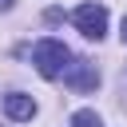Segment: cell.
<instances>
[{"instance_id":"5b68a950","label":"cell","mask_w":127,"mask_h":127,"mask_svg":"<svg viewBox=\"0 0 127 127\" xmlns=\"http://www.w3.org/2000/svg\"><path fill=\"white\" fill-rule=\"evenodd\" d=\"M71 127H99V115L83 107V111H75V115H71Z\"/></svg>"},{"instance_id":"277c9868","label":"cell","mask_w":127,"mask_h":127,"mask_svg":"<svg viewBox=\"0 0 127 127\" xmlns=\"http://www.w3.org/2000/svg\"><path fill=\"white\" fill-rule=\"evenodd\" d=\"M4 111H8V119L24 123V119H32V115H36V99H32V95H24V91H12V95H4Z\"/></svg>"},{"instance_id":"6da1fadb","label":"cell","mask_w":127,"mask_h":127,"mask_svg":"<svg viewBox=\"0 0 127 127\" xmlns=\"http://www.w3.org/2000/svg\"><path fill=\"white\" fill-rule=\"evenodd\" d=\"M32 64H36V71L44 75V79H60V75H67V67H71V52H67V44L64 40H40L36 48H32Z\"/></svg>"},{"instance_id":"8992f818","label":"cell","mask_w":127,"mask_h":127,"mask_svg":"<svg viewBox=\"0 0 127 127\" xmlns=\"http://www.w3.org/2000/svg\"><path fill=\"white\" fill-rule=\"evenodd\" d=\"M12 4H16V0H0V12H8V8H12Z\"/></svg>"},{"instance_id":"7a4b0ae2","label":"cell","mask_w":127,"mask_h":127,"mask_svg":"<svg viewBox=\"0 0 127 127\" xmlns=\"http://www.w3.org/2000/svg\"><path fill=\"white\" fill-rule=\"evenodd\" d=\"M71 20L87 40H103V32H107V8L103 4H79Z\"/></svg>"},{"instance_id":"3957f363","label":"cell","mask_w":127,"mask_h":127,"mask_svg":"<svg viewBox=\"0 0 127 127\" xmlns=\"http://www.w3.org/2000/svg\"><path fill=\"white\" fill-rule=\"evenodd\" d=\"M75 91H95V83H99V71H95V64L91 60H71V67H67V75H64Z\"/></svg>"},{"instance_id":"52a82bcc","label":"cell","mask_w":127,"mask_h":127,"mask_svg":"<svg viewBox=\"0 0 127 127\" xmlns=\"http://www.w3.org/2000/svg\"><path fill=\"white\" fill-rule=\"evenodd\" d=\"M123 44H127V16H123Z\"/></svg>"}]
</instances>
